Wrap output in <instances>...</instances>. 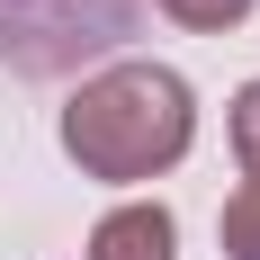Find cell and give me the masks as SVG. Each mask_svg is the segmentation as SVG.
Masks as SVG:
<instances>
[{"mask_svg":"<svg viewBox=\"0 0 260 260\" xmlns=\"http://www.w3.org/2000/svg\"><path fill=\"white\" fill-rule=\"evenodd\" d=\"M63 144H72L90 171H108V180H144V171H161V161L188 144V90L161 72V63H126V72L90 81L72 99Z\"/></svg>","mask_w":260,"mask_h":260,"instance_id":"obj_1","label":"cell"},{"mask_svg":"<svg viewBox=\"0 0 260 260\" xmlns=\"http://www.w3.org/2000/svg\"><path fill=\"white\" fill-rule=\"evenodd\" d=\"M90 260H171V215H161V207H126V215H108L99 242H90Z\"/></svg>","mask_w":260,"mask_h":260,"instance_id":"obj_2","label":"cell"},{"mask_svg":"<svg viewBox=\"0 0 260 260\" xmlns=\"http://www.w3.org/2000/svg\"><path fill=\"white\" fill-rule=\"evenodd\" d=\"M171 9H180L188 27H224V18H242L251 0H171Z\"/></svg>","mask_w":260,"mask_h":260,"instance_id":"obj_4","label":"cell"},{"mask_svg":"<svg viewBox=\"0 0 260 260\" xmlns=\"http://www.w3.org/2000/svg\"><path fill=\"white\" fill-rule=\"evenodd\" d=\"M234 144H242V161H251V180H260V81L242 90V108H234Z\"/></svg>","mask_w":260,"mask_h":260,"instance_id":"obj_3","label":"cell"}]
</instances>
